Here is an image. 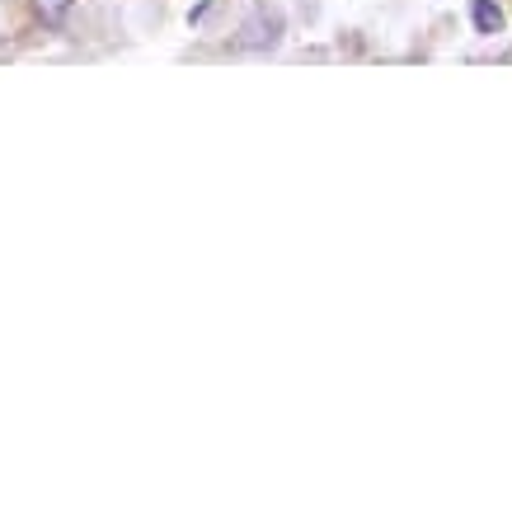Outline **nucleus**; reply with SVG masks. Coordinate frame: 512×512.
Masks as SVG:
<instances>
[{
    "instance_id": "nucleus-1",
    "label": "nucleus",
    "mask_w": 512,
    "mask_h": 512,
    "mask_svg": "<svg viewBox=\"0 0 512 512\" xmlns=\"http://www.w3.org/2000/svg\"><path fill=\"white\" fill-rule=\"evenodd\" d=\"M470 19H475V33H503V24H508L498 0H470Z\"/></svg>"
},
{
    "instance_id": "nucleus-2",
    "label": "nucleus",
    "mask_w": 512,
    "mask_h": 512,
    "mask_svg": "<svg viewBox=\"0 0 512 512\" xmlns=\"http://www.w3.org/2000/svg\"><path fill=\"white\" fill-rule=\"evenodd\" d=\"M33 5H38L47 19H57V15H66V10H71V0H33Z\"/></svg>"
}]
</instances>
